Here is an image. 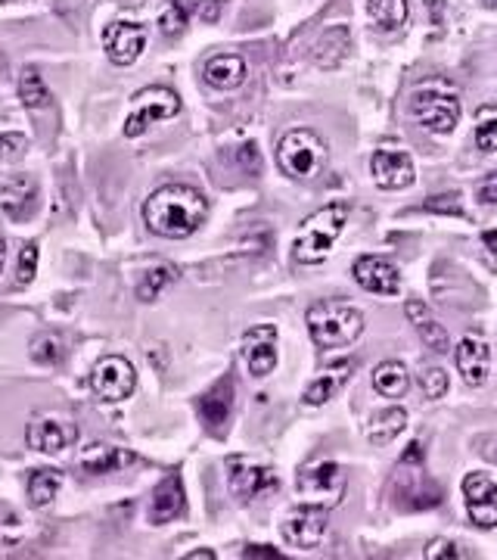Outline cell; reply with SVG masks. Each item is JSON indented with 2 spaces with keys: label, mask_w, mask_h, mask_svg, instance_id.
Returning a JSON list of instances; mask_svg holds the SVG:
<instances>
[{
  "label": "cell",
  "mask_w": 497,
  "mask_h": 560,
  "mask_svg": "<svg viewBox=\"0 0 497 560\" xmlns=\"http://www.w3.org/2000/svg\"><path fill=\"white\" fill-rule=\"evenodd\" d=\"M209 218L206 193L190 184H165L150 193L143 203V221L156 237L187 240L199 231V224Z\"/></svg>",
  "instance_id": "6da1fadb"
},
{
  "label": "cell",
  "mask_w": 497,
  "mask_h": 560,
  "mask_svg": "<svg viewBox=\"0 0 497 560\" xmlns=\"http://www.w3.org/2000/svg\"><path fill=\"white\" fill-rule=\"evenodd\" d=\"M305 324H308L311 343L324 352H333V349L352 346L364 333V312L339 299H320L308 308Z\"/></svg>",
  "instance_id": "7a4b0ae2"
},
{
  "label": "cell",
  "mask_w": 497,
  "mask_h": 560,
  "mask_svg": "<svg viewBox=\"0 0 497 560\" xmlns=\"http://www.w3.org/2000/svg\"><path fill=\"white\" fill-rule=\"evenodd\" d=\"M345 224H348L345 203H330L324 209H317L302 221V228L292 237V259L299 265H320L333 252Z\"/></svg>",
  "instance_id": "3957f363"
},
{
  "label": "cell",
  "mask_w": 497,
  "mask_h": 560,
  "mask_svg": "<svg viewBox=\"0 0 497 560\" xmlns=\"http://www.w3.org/2000/svg\"><path fill=\"white\" fill-rule=\"evenodd\" d=\"M330 162V147L327 140L311 128H292L280 137L277 144V165L283 175L296 181H314L324 175Z\"/></svg>",
  "instance_id": "277c9868"
},
{
  "label": "cell",
  "mask_w": 497,
  "mask_h": 560,
  "mask_svg": "<svg viewBox=\"0 0 497 560\" xmlns=\"http://www.w3.org/2000/svg\"><path fill=\"white\" fill-rule=\"evenodd\" d=\"M411 116L432 134H451L460 122V100L442 84H423L411 97Z\"/></svg>",
  "instance_id": "5b68a950"
},
{
  "label": "cell",
  "mask_w": 497,
  "mask_h": 560,
  "mask_svg": "<svg viewBox=\"0 0 497 560\" xmlns=\"http://www.w3.org/2000/svg\"><path fill=\"white\" fill-rule=\"evenodd\" d=\"M299 495L308 504H317V508H339L345 498V473L339 464L333 461H320L311 464L299 473Z\"/></svg>",
  "instance_id": "8992f818"
},
{
  "label": "cell",
  "mask_w": 497,
  "mask_h": 560,
  "mask_svg": "<svg viewBox=\"0 0 497 560\" xmlns=\"http://www.w3.org/2000/svg\"><path fill=\"white\" fill-rule=\"evenodd\" d=\"M181 112V97L168 91V88H143L140 94H134V112L125 122V137H140L150 125L162 122V119H174Z\"/></svg>",
  "instance_id": "52a82bcc"
},
{
  "label": "cell",
  "mask_w": 497,
  "mask_h": 560,
  "mask_svg": "<svg viewBox=\"0 0 497 560\" xmlns=\"http://www.w3.org/2000/svg\"><path fill=\"white\" fill-rule=\"evenodd\" d=\"M137 386L134 364L122 355H103L91 371V389L100 402H125Z\"/></svg>",
  "instance_id": "ba28073f"
},
{
  "label": "cell",
  "mask_w": 497,
  "mask_h": 560,
  "mask_svg": "<svg viewBox=\"0 0 497 560\" xmlns=\"http://www.w3.org/2000/svg\"><path fill=\"white\" fill-rule=\"evenodd\" d=\"M283 539L292 545V548H314L320 545V539L327 536V508H317V504H299V508H292L286 517H283Z\"/></svg>",
  "instance_id": "9c48e42d"
},
{
  "label": "cell",
  "mask_w": 497,
  "mask_h": 560,
  "mask_svg": "<svg viewBox=\"0 0 497 560\" xmlns=\"http://www.w3.org/2000/svg\"><path fill=\"white\" fill-rule=\"evenodd\" d=\"M230 492L237 501H255L261 495H271L280 489V476L271 467H261L252 461H230V473H227Z\"/></svg>",
  "instance_id": "30bf717a"
},
{
  "label": "cell",
  "mask_w": 497,
  "mask_h": 560,
  "mask_svg": "<svg viewBox=\"0 0 497 560\" xmlns=\"http://www.w3.org/2000/svg\"><path fill=\"white\" fill-rule=\"evenodd\" d=\"M463 498L466 514L479 529L497 526V483L485 473H466L463 476Z\"/></svg>",
  "instance_id": "8fae6325"
},
{
  "label": "cell",
  "mask_w": 497,
  "mask_h": 560,
  "mask_svg": "<svg viewBox=\"0 0 497 560\" xmlns=\"http://www.w3.org/2000/svg\"><path fill=\"white\" fill-rule=\"evenodd\" d=\"M243 361L252 377H268L277 368V327L258 324L243 333Z\"/></svg>",
  "instance_id": "7c38bea8"
},
{
  "label": "cell",
  "mask_w": 497,
  "mask_h": 560,
  "mask_svg": "<svg viewBox=\"0 0 497 560\" xmlns=\"http://www.w3.org/2000/svg\"><path fill=\"white\" fill-rule=\"evenodd\" d=\"M103 47L109 63L134 66L140 60V53L146 50V28L137 22H112L103 32Z\"/></svg>",
  "instance_id": "4fadbf2b"
},
{
  "label": "cell",
  "mask_w": 497,
  "mask_h": 560,
  "mask_svg": "<svg viewBox=\"0 0 497 560\" xmlns=\"http://www.w3.org/2000/svg\"><path fill=\"white\" fill-rule=\"evenodd\" d=\"M370 172H373V181L383 190H404L417 181L414 159L404 150H376L370 159Z\"/></svg>",
  "instance_id": "5bb4252c"
},
{
  "label": "cell",
  "mask_w": 497,
  "mask_h": 560,
  "mask_svg": "<svg viewBox=\"0 0 497 560\" xmlns=\"http://www.w3.org/2000/svg\"><path fill=\"white\" fill-rule=\"evenodd\" d=\"M358 287H364L367 293L376 296H395L401 290V271L395 262L383 259V256H361L352 268Z\"/></svg>",
  "instance_id": "9a60e30c"
},
{
  "label": "cell",
  "mask_w": 497,
  "mask_h": 560,
  "mask_svg": "<svg viewBox=\"0 0 497 560\" xmlns=\"http://www.w3.org/2000/svg\"><path fill=\"white\" fill-rule=\"evenodd\" d=\"M75 439H78L75 424L53 420V417H35L25 430L28 448H35V452H41V455H60L63 448H69Z\"/></svg>",
  "instance_id": "2e32d148"
},
{
  "label": "cell",
  "mask_w": 497,
  "mask_h": 560,
  "mask_svg": "<svg viewBox=\"0 0 497 560\" xmlns=\"http://www.w3.org/2000/svg\"><path fill=\"white\" fill-rule=\"evenodd\" d=\"M454 364L457 371L463 377L466 386H485L488 383V374H491V349L485 340H479V336H463V340L457 343L454 349Z\"/></svg>",
  "instance_id": "e0dca14e"
},
{
  "label": "cell",
  "mask_w": 497,
  "mask_h": 560,
  "mask_svg": "<svg viewBox=\"0 0 497 560\" xmlns=\"http://www.w3.org/2000/svg\"><path fill=\"white\" fill-rule=\"evenodd\" d=\"M233 399H237V392H233V377L230 374H224L209 392H202V396H199L196 411L202 417V424H206L212 433L224 430V424H227L230 414H233Z\"/></svg>",
  "instance_id": "ac0fdd59"
},
{
  "label": "cell",
  "mask_w": 497,
  "mask_h": 560,
  "mask_svg": "<svg viewBox=\"0 0 497 560\" xmlns=\"http://www.w3.org/2000/svg\"><path fill=\"white\" fill-rule=\"evenodd\" d=\"M246 60L240 53H218L209 56L206 66H202V78H206L209 88L215 91H233L246 81Z\"/></svg>",
  "instance_id": "d6986e66"
},
{
  "label": "cell",
  "mask_w": 497,
  "mask_h": 560,
  "mask_svg": "<svg viewBox=\"0 0 497 560\" xmlns=\"http://www.w3.org/2000/svg\"><path fill=\"white\" fill-rule=\"evenodd\" d=\"M395 495L398 498H414L411 508L420 511V508H432V504L442 501V489H435L423 470H407V464L401 461L398 464V473H395V483H392Z\"/></svg>",
  "instance_id": "ffe728a7"
},
{
  "label": "cell",
  "mask_w": 497,
  "mask_h": 560,
  "mask_svg": "<svg viewBox=\"0 0 497 560\" xmlns=\"http://www.w3.org/2000/svg\"><path fill=\"white\" fill-rule=\"evenodd\" d=\"M184 504H187V495H184V483L178 473H168L165 480L156 486L153 498H150V523H168L174 517L184 514Z\"/></svg>",
  "instance_id": "44dd1931"
},
{
  "label": "cell",
  "mask_w": 497,
  "mask_h": 560,
  "mask_svg": "<svg viewBox=\"0 0 497 560\" xmlns=\"http://www.w3.org/2000/svg\"><path fill=\"white\" fill-rule=\"evenodd\" d=\"M0 206H4V212L13 221H25L38 209V184L25 175L4 181V187H0Z\"/></svg>",
  "instance_id": "7402d4cb"
},
{
  "label": "cell",
  "mask_w": 497,
  "mask_h": 560,
  "mask_svg": "<svg viewBox=\"0 0 497 560\" xmlns=\"http://www.w3.org/2000/svg\"><path fill=\"white\" fill-rule=\"evenodd\" d=\"M404 315L411 318V324L417 327V333H420V340L435 352V355H445V352H451V340H448V330L438 324L435 318H432V312L429 308L420 302V299H407V305H404Z\"/></svg>",
  "instance_id": "603a6c76"
},
{
  "label": "cell",
  "mask_w": 497,
  "mask_h": 560,
  "mask_svg": "<svg viewBox=\"0 0 497 560\" xmlns=\"http://www.w3.org/2000/svg\"><path fill=\"white\" fill-rule=\"evenodd\" d=\"M348 50H352V32H348V25H330L314 44V66L336 69L345 63Z\"/></svg>",
  "instance_id": "cb8c5ba5"
},
{
  "label": "cell",
  "mask_w": 497,
  "mask_h": 560,
  "mask_svg": "<svg viewBox=\"0 0 497 560\" xmlns=\"http://www.w3.org/2000/svg\"><path fill=\"white\" fill-rule=\"evenodd\" d=\"M134 455L125 452V448H115V445H106V442H94V445H87L84 452L78 455V464L84 473H112V470H122L125 464H131Z\"/></svg>",
  "instance_id": "d4e9b609"
},
{
  "label": "cell",
  "mask_w": 497,
  "mask_h": 560,
  "mask_svg": "<svg viewBox=\"0 0 497 560\" xmlns=\"http://www.w3.org/2000/svg\"><path fill=\"white\" fill-rule=\"evenodd\" d=\"M407 427V411L392 405V408H383V411H376L370 417V424H367V442L370 445H389L395 442Z\"/></svg>",
  "instance_id": "484cf974"
},
{
  "label": "cell",
  "mask_w": 497,
  "mask_h": 560,
  "mask_svg": "<svg viewBox=\"0 0 497 560\" xmlns=\"http://www.w3.org/2000/svg\"><path fill=\"white\" fill-rule=\"evenodd\" d=\"M348 371H355V361H342V364H336V368H330L324 377H317V380L302 392V402H305L308 408L327 405V402L336 396V389L348 380Z\"/></svg>",
  "instance_id": "4316f807"
},
{
  "label": "cell",
  "mask_w": 497,
  "mask_h": 560,
  "mask_svg": "<svg viewBox=\"0 0 497 560\" xmlns=\"http://www.w3.org/2000/svg\"><path fill=\"white\" fill-rule=\"evenodd\" d=\"M373 389L383 399H401L411 389V374H407L401 361H383L373 368Z\"/></svg>",
  "instance_id": "83f0119b"
},
{
  "label": "cell",
  "mask_w": 497,
  "mask_h": 560,
  "mask_svg": "<svg viewBox=\"0 0 497 560\" xmlns=\"http://www.w3.org/2000/svg\"><path fill=\"white\" fill-rule=\"evenodd\" d=\"M60 489H63V473L53 467H41L28 476V501H32L35 508H47V504H53Z\"/></svg>",
  "instance_id": "f1b7e54d"
},
{
  "label": "cell",
  "mask_w": 497,
  "mask_h": 560,
  "mask_svg": "<svg viewBox=\"0 0 497 560\" xmlns=\"http://www.w3.org/2000/svg\"><path fill=\"white\" fill-rule=\"evenodd\" d=\"M367 16L376 28L395 32L411 16V7H407V0H367Z\"/></svg>",
  "instance_id": "f546056e"
},
{
  "label": "cell",
  "mask_w": 497,
  "mask_h": 560,
  "mask_svg": "<svg viewBox=\"0 0 497 560\" xmlns=\"http://www.w3.org/2000/svg\"><path fill=\"white\" fill-rule=\"evenodd\" d=\"M19 100H22L25 109H47L50 100H53L35 66H25L19 72Z\"/></svg>",
  "instance_id": "4dcf8cb0"
},
{
  "label": "cell",
  "mask_w": 497,
  "mask_h": 560,
  "mask_svg": "<svg viewBox=\"0 0 497 560\" xmlns=\"http://www.w3.org/2000/svg\"><path fill=\"white\" fill-rule=\"evenodd\" d=\"M174 280H178V268H174V265H156V268H150V271L140 277V284H137V299L140 302L159 299V293L168 284H174Z\"/></svg>",
  "instance_id": "1f68e13d"
},
{
  "label": "cell",
  "mask_w": 497,
  "mask_h": 560,
  "mask_svg": "<svg viewBox=\"0 0 497 560\" xmlns=\"http://www.w3.org/2000/svg\"><path fill=\"white\" fill-rule=\"evenodd\" d=\"M193 13V0H171V4L159 13V28L165 38H178Z\"/></svg>",
  "instance_id": "d6a6232c"
},
{
  "label": "cell",
  "mask_w": 497,
  "mask_h": 560,
  "mask_svg": "<svg viewBox=\"0 0 497 560\" xmlns=\"http://www.w3.org/2000/svg\"><path fill=\"white\" fill-rule=\"evenodd\" d=\"M66 358V343L60 333H41L32 340V361L44 364V368H53Z\"/></svg>",
  "instance_id": "836d02e7"
},
{
  "label": "cell",
  "mask_w": 497,
  "mask_h": 560,
  "mask_svg": "<svg viewBox=\"0 0 497 560\" xmlns=\"http://www.w3.org/2000/svg\"><path fill=\"white\" fill-rule=\"evenodd\" d=\"M420 389L426 399H442L448 392V374L442 368H423L420 371Z\"/></svg>",
  "instance_id": "e575fe53"
},
{
  "label": "cell",
  "mask_w": 497,
  "mask_h": 560,
  "mask_svg": "<svg viewBox=\"0 0 497 560\" xmlns=\"http://www.w3.org/2000/svg\"><path fill=\"white\" fill-rule=\"evenodd\" d=\"M38 274V243H25L19 252V268H16V284H32Z\"/></svg>",
  "instance_id": "d590c367"
},
{
  "label": "cell",
  "mask_w": 497,
  "mask_h": 560,
  "mask_svg": "<svg viewBox=\"0 0 497 560\" xmlns=\"http://www.w3.org/2000/svg\"><path fill=\"white\" fill-rule=\"evenodd\" d=\"M423 557H426V560H460L463 551H460L454 542H448V539H435V542L426 545Z\"/></svg>",
  "instance_id": "8d00e7d4"
},
{
  "label": "cell",
  "mask_w": 497,
  "mask_h": 560,
  "mask_svg": "<svg viewBox=\"0 0 497 560\" xmlns=\"http://www.w3.org/2000/svg\"><path fill=\"white\" fill-rule=\"evenodd\" d=\"M25 147H28V140L22 134H0V159L13 162L25 153Z\"/></svg>",
  "instance_id": "74e56055"
},
{
  "label": "cell",
  "mask_w": 497,
  "mask_h": 560,
  "mask_svg": "<svg viewBox=\"0 0 497 560\" xmlns=\"http://www.w3.org/2000/svg\"><path fill=\"white\" fill-rule=\"evenodd\" d=\"M476 147H479L482 153H497V119L482 122V125L476 128Z\"/></svg>",
  "instance_id": "f35d334b"
},
{
  "label": "cell",
  "mask_w": 497,
  "mask_h": 560,
  "mask_svg": "<svg viewBox=\"0 0 497 560\" xmlns=\"http://www.w3.org/2000/svg\"><path fill=\"white\" fill-rule=\"evenodd\" d=\"M423 209H426V212H448V215H463V209H460V196H457V193L432 196V200H429Z\"/></svg>",
  "instance_id": "ab89813d"
},
{
  "label": "cell",
  "mask_w": 497,
  "mask_h": 560,
  "mask_svg": "<svg viewBox=\"0 0 497 560\" xmlns=\"http://www.w3.org/2000/svg\"><path fill=\"white\" fill-rule=\"evenodd\" d=\"M476 196H479V203L497 206V172H491V175L476 187Z\"/></svg>",
  "instance_id": "60d3db41"
},
{
  "label": "cell",
  "mask_w": 497,
  "mask_h": 560,
  "mask_svg": "<svg viewBox=\"0 0 497 560\" xmlns=\"http://www.w3.org/2000/svg\"><path fill=\"white\" fill-rule=\"evenodd\" d=\"M237 159H240V165L246 168L249 175H258V147L252 144V140H249V144H243V147H240Z\"/></svg>",
  "instance_id": "b9f144b4"
},
{
  "label": "cell",
  "mask_w": 497,
  "mask_h": 560,
  "mask_svg": "<svg viewBox=\"0 0 497 560\" xmlns=\"http://www.w3.org/2000/svg\"><path fill=\"white\" fill-rule=\"evenodd\" d=\"M221 7H224L221 0H209V4H202V7H199V16L206 19V22H215V19L221 16Z\"/></svg>",
  "instance_id": "7bdbcfd3"
},
{
  "label": "cell",
  "mask_w": 497,
  "mask_h": 560,
  "mask_svg": "<svg viewBox=\"0 0 497 560\" xmlns=\"http://www.w3.org/2000/svg\"><path fill=\"white\" fill-rule=\"evenodd\" d=\"M187 560H215V551H190Z\"/></svg>",
  "instance_id": "ee69618b"
},
{
  "label": "cell",
  "mask_w": 497,
  "mask_h": 560,
  "mask_svg": "<svg viewBox=\"0 0 497 560\" xmlns=\"http://www.w3.org/2000/svg\"><path fill=\"white\" fill-rule=\"evenodd\" d=\"M482 240H485V246H488L491 252H497V231H485Z\"/></svg>",
  "instance_id": "f6af8a7d"
},
{
  "label": "cell",
  "mask_w": 497,
  "mask_h": 560,
  "mask_svg": "<svg viewBox=\"0 0 497 560\" xmlns=\"http://www.w3.org/2000/svg\"><path fill=\"white\" fill-rule=\"evenodd\" d=\"M246 557H277V551H271V548H265V551H261V548H249Z\"/></svg>",
  "instance_id": "bcb514c9"
},
{
  "label": "cell",
  "mask_w": 497,
  "mask_h": 560,
  "mask_svg": "<svg viewBox=\"0 0 497 560\" xmlns=\"http://www.w3.org/2000/svg\"><path fill=\"white\" fill-rule=\"evenodd\" d=\"M4 262H7V243L0 237V271H4Z\"/></svg>",
  "instance_id": "7dc6e473"
},
{
  "label": "cell",
  "mask_w": 497,
  "mask_h": 560,
  "mask_svg": "<svg viewBox=\"0 0 497 560\" xmlns=\"http://www.w3.org/2000/svg\"><path fill=\"white\" fill-rule=\"evenodd\" d=\"M488 4H491V7H494V10H497V0H488Z\"/></svg>",
  "instance_id": "c3c4849f"
},
{
  "label": "cell",
  "mask_w": 497,
  "mask_h": 560,
  "mask_svg": "<svg viewBox=\"0 0 497 560\" xmlns=\"http://www.w3.org/2000/svg\"><path fill=\"white\" fill-rule=\"evenodd\" d=\"M0 4H7V0H0Z\"/></svg>",
  "instance_id": "681fc988"
}]
</instances>
